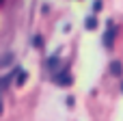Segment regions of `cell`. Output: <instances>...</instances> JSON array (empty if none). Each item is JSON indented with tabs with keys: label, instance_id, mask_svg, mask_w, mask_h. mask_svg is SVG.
I'll return each instance as SVG.
<instances>
[{
	"label": "cell",
	"instance_id": "obj_5",
	"mask_svg": "<svg viewBox=\"0 0 123 121\" xmlns=\"http://www.w3.org/2000/svg\"><path fill=\"white\" fill-rule=\"evenodd\" d=\"M121 91H123V87H121Z\"/></svg>",
	"mask_w": 123,
	"mask_h": 121
},
{
	"label": "cell",
	"instance_id": "obj_3",
	"mask_svg": "<svg viewBox=\"0 0 123 121\" xmlns=\"http://www.w3.org/2000/svg\"><path fill=\"white\" fill-rule=\"evenodd\" d=\"M121 71H123V65L119 61H112V63H110V74H112V76H121Z\"/></svg>",
	"mask_w": 123,
	"mask_h": 121
},
{
	"label": "cell",
	"instance_id": "obj_1",
	"mask_svg": "<svg viewBox=\"0 0 123 121\" xmlns=\"http://www.w3.org/2000/svg\"><path fill=\"white\" fill-rule=\"evenodd\" d=\"M54 80H56L61 87H69V84H71V76H69V71H67V69H65L63 74H56V76H54Z\"/></svg>",
	"mask_w": 123,
	"mask_h": 121
},
{
	"label": "cell",
	"instance_id": "obj_2",
	"mask_svg": "<svg viewBox=\"0 0 123 121\" xmlns=\"http://www.w3.org/2000/svg\"><path fill=\"white\" fill-rule=\"evenodd\" d=\"M112 41H115V28L110 26V28L106 30V35H104V45L110 50V48H112Z\"/></svg>",
	"mask_w": 123,
	"mask_h": 121
},
{
	"label": "cell",
	"instance_id": "obj_4",
	"mask_svg": "<svg viewBox=\"0 0 123 121\" xmlns=\"http://www.w3.org/2000/svg\"><path fill=\"white\" fill-rule=\"evenodd\" d=\"M84 26H86L89 30H93V28L97 26V19H95V15H89V17L84 19Z\"/></svg>",
	"mask_w": 123,
	"mask_h": 121
}]
</instances>
